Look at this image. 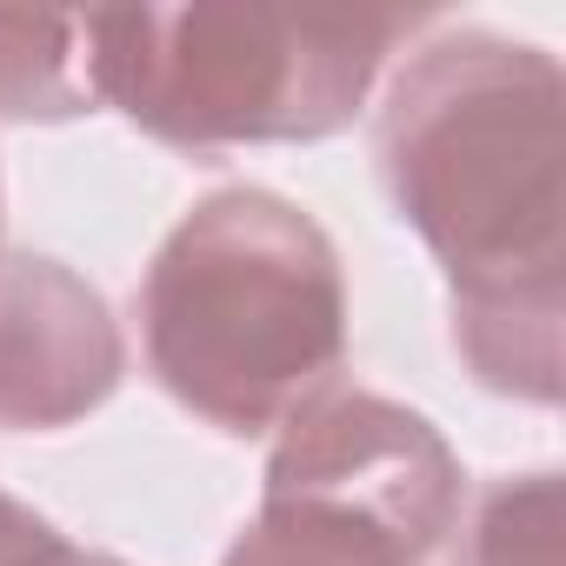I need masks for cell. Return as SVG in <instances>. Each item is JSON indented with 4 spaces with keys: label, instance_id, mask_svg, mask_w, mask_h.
Listing matches in <instances>:
<instances>
[{
    "label": "cell",
    "instance_id": "obj_1",
    "mask_svg": "<svg viewBox=\"0 0 566 566\" xmlns=\"http://www.w3.org/2000/svg\"><path fill=\"white\" fill-rule=\"evenodd\" d=\"M374 167L447 266V321L486 394L559 407L566 321V81L546 48L453 28L387 87Z\"/></svg>",
    "mask_w": 566,
    "mask_h": 566
},
{
    "label": "cell",
    "instance_id": "obj_2",
    "mask_svg": "<svg viewBox=\"0 0 566 566\" xmlns=\"http://www.w3.org/2000/svg\"><path fill=\"white\" fill-rule=\"evenodd\" d=\"M147 374L220 433L287 427L347 360V273L314 213L266 187H220L140 273Z\"/></svg>",
    "mask_w": 566,
    "mask_h": 566
},
{
    "label": "cell",
    "instance_id": "obj_3",
    "mask_svg": "<svg viewBox=\"0 0 566 566\" xmlns=\"http://www.w3.org/2000/svg\"><path fill=\"white\" fill-rule=\"evenodd\" d=\"M413 14L380 8H94L87 67L94 101L120 107L147 140L180 154H227L266 140H327L380 81Z\"/></svg>",
    "mask_w": 566,
    "mask_h": 566
},
{
    "label": "cell",
    "instance_id": "obj_4",
    "mask_svg": "<svg viewBox=\"0 0 566 566\" xmlns=\"http://www.w3.org/2000/svg\"><path fill=\"white\" fill-rule=\"evenodd\" d=\"M460 533V460L380 394H321L280 427L253 526L220 566H440Z\"/></svg>",
    "mask_w": 566,
    "mask_h": 566
},
{
    "label": "cell",
    "instance_id": "obj_5",
    "mask_svg": "<svg viewBox=\"0 0 566 566\" xmlns=\"http://www.w3.org/2000/svg\"><path fill=\"white\" fill-rule=\"evenodd\" d=\"M120 374L127 347L101 287L48 253L0 260V427L61 433L87 420Z\"/></svg>",
    "mask_w": 566,
    "mask_h": 566
},
{
    "label": "cell",
    "instance_id": "obj_6",
    "mask_svg": "<svg viewBox=\"0 0 566 566\" xmlns=\"http://www.w3.org/2000/svg\"><path fill=\"white\" fill-rule=\"evenodd\" d=\"M94 107L87 14L0 8V120H81Z\"/></svg>",
    "mask_w": 566,
    "mask_h": 566
},
{
    "label": "cell",
    "instance_id": "obj_7",
    "mask_svg": "<svg viewBox=\"0 0 566 566\" xmlns=\"http://www.w3.org/2000/svg\"><path fill=\"white\" fill-rule=\"evenodd\" d=\"M460 566H559V473L493 480L467 520Z\"/></svg>",
    "mask_w": 566,
    "mask_h": 566
},
{
    "label": "cell",
    "instance_id": "obj_8",
    "mask_svg": "<svg viewBox=\"0 0 566 566\" xmlns=\"http://www.w3.org/2000/svg\"><path fill=\"white\" fill-rule=\"evenodd\" d=\"M0 566H127V559L74 546L54 520H41L28 500H14L0 486Z\"/></svg>",
    "mask_w": 566,
    "mask_h": 566
}]
</instances>
